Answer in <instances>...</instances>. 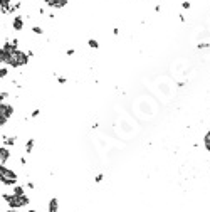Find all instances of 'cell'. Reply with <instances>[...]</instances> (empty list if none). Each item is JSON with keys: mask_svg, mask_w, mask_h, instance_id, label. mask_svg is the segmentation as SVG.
<instances>
[{"mask_svg": "<svg viewBox=\"0 0 210 212\" xmlns=\"http://www.w3.org/2000/svg\"><path fill=\"white\" fill-rule=\"evenodd\" d=\"M27 62V56L24 54L22 51L19 49H15L12 52H8V59H7V64L8 66H12V68H20Z\"/></svg>", "mask_w": 210, "mask_h": 212, "instance_id": "1", "label": "cell"}, {"mask_svg": "<svg viewBox=\"0 0 210 212\" xmlns=\"http://www.w3.org/2000/svg\"><path fill=\"white\" fill-rule=\"evenodd\" d=\"M15 180H17V175L14 172L8 170L7 167H4V165H0V182H4L5 185H12L15 184Z\"/></svg>", "mask_w": 210, "mask_h": 212, "instance_id": "2", "label": "cell"}, {"mask_svg": "<svg viewBox=\"0 0 210 212\" xmlns=\"http://www.w3.org/2000/svg\"><path fill=\"white\" fill-rule=\"evenodd\" d=\"M5 200H8V204L12 207H22V205L29 204V199L25 195H4Z\"/></svg>", "mask_w": 210, "mask_h": 212, "instance_id": "3", "label": "cell"}, {"mask_svg": "<svg viewBox=\"0 0 210 212\" xmlns=\"http://www.w3.org/2000/svg\"><path fill=\"white\" fill-rule=\"evenodd\" d=\"M12 113H14V110H12V106H10V104L0 103V125L5 123L8 118L12 116Z\"/></svg>", "mask_w": 210, "mask_h": 212, "instance_id": "4", "label": "cell"}, {"mask_svg": "<svg viewBox=\"0 0 210 212\" xmlns=\"http://www.w3.org/2000/svg\"><path fill=\"white\" fill-rule=\"evenodd\" d=\"M46 2L54 8H62V7H66V4H67V0H46Z\"/></svg>", "mask_w": 210, "mask_h": 212, "instance_id": "5", "label": "cell"}, {"mask_svg": "<svg viewBox=\"0 0 210 212\" xmlns=\"http://www.w3.org/2000/svg\"><path fill=\"white\" fill-rule=\"evenodd\" d=\"M12 27H14L15 30H22V27H24V20H22V17H15L14 22H12Z\"/></svg>", "mask_w": 210, "mask_h": 212, "instance_id": "6", "label": "cell"}, {"mask_svg": "<svg viewBox=\"0 0 210 212\" xmlns=\"http://www.w3.org/2000/svg\"><path fill=\"white\" fill-rule=\"evenodd\" d=\"M8 157H10V151L7 148H0V162L4 163V162H7Z\"/></svg>", "mask_w": 210, "mask_h": 212, "instance_id": "7", "label": "cell"}, {"mask_svg": "<svg viewBox=\"0 0 210 212\" xmlns=\"http://www.w3.org/2000/svg\"><path fill=\"white\" fill-rule=\"evenodd\" d=\"M49 212H57V199H52L49 202Z\"/></svg>", "mask_w": 210, "mask_h": 212, "instance_id": "8", "label": "cell"}, {"mask_svg": "<svg viewBox=\"0 0 210 212\" xmlns=\"http://www.w3.org/2000/svg\"><path fill=\"white\" fill-rule=\"evenodd\" d=\"M32 148H34V140H29L27 145H25V151H27V153H30V151H32Z\"/></svg>", "mask_w": 210, "mask_h": 212, "instance_id": "9", "label": "cell"}, {"mask_svg": "<svg viewBox=\"0 0 210 212\" xmlns=\"http://www.w3.org/2000/svg\"><path fill=\"white\" fill-rule=\"evenodd\" d=\"M4 142H5V145L7 146H12V145L15 143V138L14 137H8V138H4Z\"/></svg>", "mask_w": 210, "mask_h": 212, "instance_id": "10", "label": "cell"}, {"mask_svg": "<svg viewBox=\"0 0 210 212\" xmlns=\"http://www.w3.org/2000/svg\"><path fill=\"white\" fill-rule=\"evenodd\" d=\"M89 47H93V49H98L99 47V44H98V41H94V39H89Z\"/></svg>", "mask_w": 210, "mask_h": 212, "instance_id": "11", "label": "cell"}, {"mask_svg": "<svg viewBox=\"0 0 210 212\" xmlns=\"http://www.w3.org/2000/svg\"><path fill=\"white\" fill-rule=\"evenodd\" d=\"M205 146H207V150L210 151V131L207 133V137H205Z\"/></svg>", "mask_w": 210, "mask_h": 212, "instance_id": "12", "label": "cell"}, {"mask_svg": "<svg viewBox=\"0 0 210 212\" xmlns=\"http://www.w3.org/2000/svg\"><path fill=\"white\" fill-rule=\"evenodd\" d=\"M14 195H24V190H22V187H15Z\"/></svg>", "mask_w": 210, "mask_h": 212, "instance_id": "13", "label": "cell"}, {"mask_svg": "<svg viewBox=\"0 0 210 212\" xmlns=\"http://www.w3.org/2000/svg\"><path fill=\"white\" fill-rule=\"evenodd\" d=\"M32 32H34V34H39V35H41V34H42V29H41V27H37V25H34V27H32Z\"/></svg>", "mask_w": 210, "mask_h": 212, "instance_id": "14", "label": "cell"}, {"mask_svg": "<svg viewBox=\"0 0 210 212\" xmlns=\"http://www.w3.org/2000/svg\"><path fill=\"white\" fill-rule=\"evenodd\" d=\"M7 96H8V93H5V91H4V93H0V101L7 99Z\"/></svg>", "mask_w": 210, "mask_h": 212, "instance_id": "15", "label": "cell"}, {"mask_svg": "<svg viewBox=\"0 0 210 212\" xmlns=\"http://www.w3.org/2000/svg\"><path fill=\"white\" fill-rule=\"evenodd\" d=\"M4 76H7V69H5V68H0V77H4Z\"/></svg>", "mask_w": 210, "mask_h": 212, "instance_id": "16", "label": "cell"}, {"mask_svg": "<svg viewBox=\"0 0 210 212\" xmlns=\"http://www.w3.org/2000/svg\"><path fill=\"white\" fill-rule=\"evenodd\" d=\"M35 116H39V110H34V111H32V118H35Z\"/></svg>", "mask_w": 210, "mask_h": 212, "instance_id": "17", "label": "cell"}, {"mask_svg": "<svg viewBox=\"0 0 210 212\" xmlns=\"http://www.w3.org/2000/svg\"><path fill=\"white\" fill-rule=\"evenodd\" d=\"M74 54V49H67V56H72Z\"/></svg>", "mask_w": 210, "mask_h": 212, "instance_id": "18", "label": "cell"}, {"mask_svg": "<svg viewBox=\"0 0 210 212\" xmlns=\"http://www.w3.org/2000/svg\"><path fill=\"white\" fill-rule=\"evenodd\" d=\"M29 212H35V211H29Z\"/></svg>", "mask_w": 210, "mask_h": 212, "instance_id": "19", "label": "cell"}]
</instances>
